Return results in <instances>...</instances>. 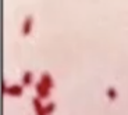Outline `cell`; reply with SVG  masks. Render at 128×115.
Wrapping results in <instances>:
<instances>
[{
  "mask_svg": "<svg viewBox=\"0 0 128 115\" xmlns=\"http://www.w3.org/2000/svg\"><path fill=\"white\" fill-rule=\"evenodd\" d=\"M31 80H32V74L31 72H25V74H24V78H22V82L25 83V85H29Z\"/></svg>",
  "mask_w": 128,
  "mask_h": 115,
  "instance_id": "obj_4",
  "label": "cell"
},
{
  "mask_svg": "<svg viewBox=\"0 0 128 115\" xmlns=\"http://www.w3.org/2000/svg\"><path fill=\"white\" fill-rule=\"evenodd\" d=\"M52 86H53V80H52V76L49 74H43L42 75V79L40 82L36 85V89H38V93L39 96H46V94H49V90L52 89Z\"/></svg>",
  "mask_w": 128,
  "mask_h": 115,
  "instance_id": "obj_1",
  "label": "cell"
},
{
  "mask_svg": "<svg viewBox=\"0 0 128 115\" xmlns=\"http://www.w3.org/2000/svg\"><path fill=\"white\" fill-rule=\"evenodd\" d=\"M32 17L29 15V17H26L25 19H24V24H22V35L24 36H26V35H29V32H31V28H32Z\"/></svg>",
  "mask_w": 128,
  "mask_h": 115,
  "instance_id": "obj_2",
  "label": "cell"
},
{
  "mask_svg": "<svg viewBox=\"0 0 128 115\" xmlns=\"http://www.w3.org/2000/svg\"><path fill=\"white\" fill-rule=\"evenodd\" d=\"M7 93H10V94H16V96H20L21 94V92H22V87L21 86H10L6 89Z\"/></svg>",
  "mask_w": 128,
  "mask_h": 115,
  "instance_id": "obj_3",
  "label": "cell"
}]
</instances>
